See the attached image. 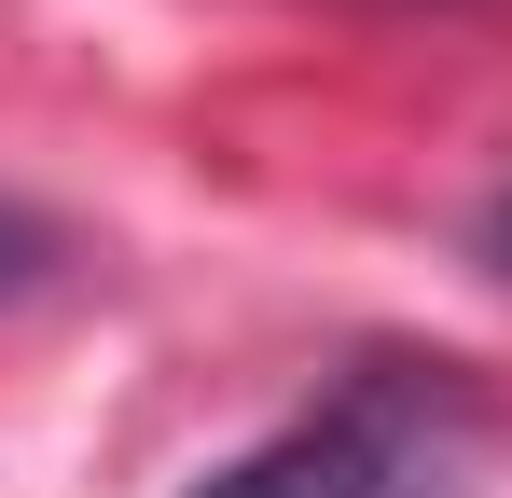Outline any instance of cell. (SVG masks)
<instances>
[{"label":"cell","mask_w":512,"mask_h":498,"mask_svg":"<svg viewBox=\"0 0 512 498\" xmlns=\"http://www.w3.org/2000/svg\"><path fill=\"white\" fill-rule=\"evenodd\" d=\"M42 277H56V222L0 208V305H14V291H42Z\"/></svg>","instance_id":"cell-2"},{"label":"cell","mask_w":512,"mask_h":498,"mask_svg":"<svg viewBox=\"0 0 512 498\" xmlns=\"http://www.w3.org/2000/svg\"><path fill=\"white\" fill-rule=\"evenodd\" d=\"M443 485H457V388H429L416 360H360L333 402L222 457L194 498H443Z\"/></svg>","instance_id":"cell-1"},{"label":"cell","mask_w":512,"mask_h":498,"mask_svg":"<svg viewBox=\"0 0 512 498\" xmlns=\"http://www.w3.org/2000/svg\"><path fill=\"white\" fill-rule=\"evenodd\" d=\"M485 277H499V291H512V194H499V208H485Z\"/></svg>","instance_id":"cell-3"}]
</instances>
